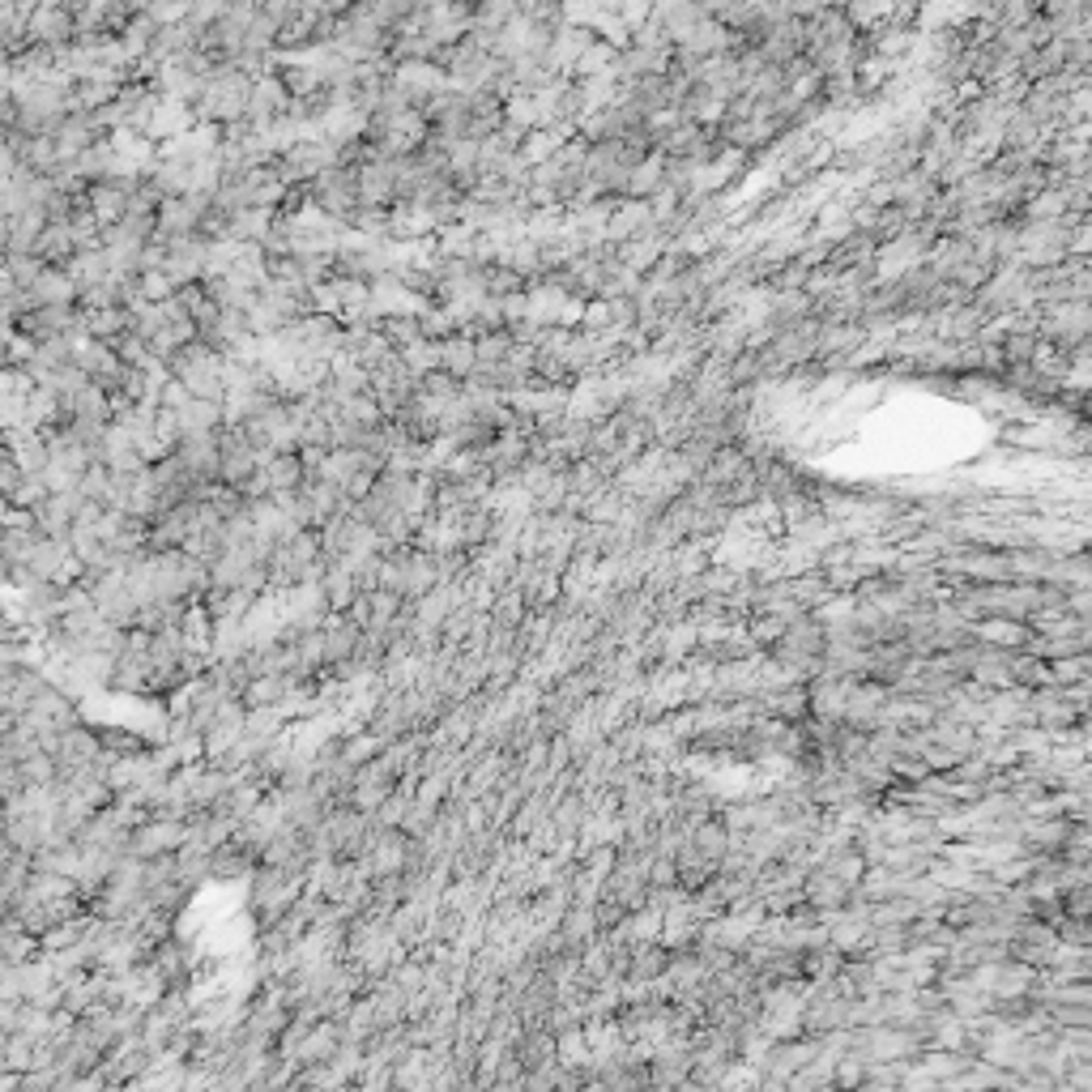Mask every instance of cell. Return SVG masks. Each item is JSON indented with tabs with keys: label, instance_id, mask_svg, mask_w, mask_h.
<instances>
[{
	"label": "cell",
	"instance_id": "cell-1",
	"mask_svg": "<svg viewBox=\"0 0 1092 1092\" xmlns=\"http://www.w3.org/2000/svg\"><path fill=\"white\" fill-rule=\"evenodd\" d=\"M256 470H260V452L252 448V440L235 423H227L218 432V483L244 492L252 478H256Z\"/></svg>",
	"mask_w": 1092,
	"mask_h": 1092
},
{
	"label": "cell",
	"instance_id": "cell-2",
	"mask_svg": "<svg viewBox=\"0 0 1092 1092\" xmlns=\"http://www.w3.org/2000/svg\"><path fill=\"white\" fill-rule=\"evenodd\" d=\"M26 44H39V48H64V44H73V13H69V4H39V9H31V17H26Z\"/></svg>",
	"mask_w": 1092,
	"mask_h": 1092
},
{
	"label": "cell",
	"instance_id": "cell-3",
	"mask_svg": "<svg viewBox=\"0 0 1092 1092\" xmlns=\"http://www.w3.org/2000/svg\"><path fill=\"white\" fill-rule=\"evenodd\" d=\"M171 457L201 483H218V432H197V436H180Z\"/></svg>",
	"mask_w": 1092,
	"mask_h": 1092
},
{
	"label": "cell",
	"instance_id": "cell-4",
	"mask_svg": "<svg viewBox=\"0 0 1092 1092\" xmlns=\"http://www.w3.org/2000/svg\"><path fill=\"white\" fill-rule=\"evenodd\" d=\"M48 231V214L44 209H26L17 218L4 222V256H17V252H35L39 235Z\"/></svg>",
	"mask_w": 1092,
	"mask_h": 1092
},
{
	"label": "cell",
	"instance_id": "cell-5",
	"mask_svg": "<svg viewBox=\"0 0 1092 1092\" xmlns=\"http://www.w3.org/2000/svg\"><path fill=\"white\" fill-rule=\"evenodd\" d=\"M64 274H69V282L77 287V295L95 291L99 282H107V274H111V265H107V252H102V248L77 252V256H73L69 265H64Z\"/></svg>",
	"mask_w": 1092,
	"mask_h": 1092
},
{
	"label": "cell",
	"instance_id": "cell-6",
	"mask_svg": "<svg viewBox=\"0 0 1092 1092\" xmlns=\"http://www.w3.org/2000/svg\"><path fill=\"white\" fill-rule=\"evenodd\" d=\"M31 303L35 307H73L77 303V287L69 282L64 269H44L39 282L31 287Z\"/></svg>",
	"mask_w": 1092,
	"mask_h": 1092
},
{
	"label": "cell",
	"instance_id": "cell-7",
	"mask_svg": "<svg viewBox=\"0 0 1092 1092\" xmlns=\"http://www.w3.org/2000/svg\"><path fill=\"white\" fill-rule=\"evenodd\" d=\"M478 367V354H474V342L470 338H461V333H452L448 342H440V372L452 376V380H470V372Z\"/></svg>",
	"mask_w": 1092,
	"mask_h": 1092
},
{
	"label": "cell",
	"instance_id": "cell-8",
	"mask_svg": "<svg viewBox=\"0 0 1092 1092\" xmlns=\"http://www.w3.org/2000/svg\"><path fill=\"white\" fill-rule=\"evenodd\" d=\"M0 269L13 278V287H17V291H31L48 265H44L35 252H17V256H4V260H0Z\"/></svg>",
	"mask_w": 1092,
	"mask_h": 1092
},
{
	"label": "cell",
	"instance_id": "cell-9",
	"mask_svg": "<svg viewBox=\"0 0 1092 1092\" xmlns=\"http://www.w3.org/2000/svg\"><path fill=\"white\" fill-rule=\"evenodd\" d=\"M9 320H0V367H9Z\"/></svg>",
	"mask_w": 1092,
	"mask_h": 1092
}]
</instances>
